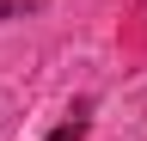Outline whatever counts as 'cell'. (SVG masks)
<instances>
[{
    "instance_id": "1",
    "label": "cell",
    "mask_w": 147,
    "mask_h": 141,
    "mask_svg": "<svg viewBox=\"0 0 147 141\" xmlns=\"http://www.w3.org/2000/svg\"><path fill=\"white\" fill-rule=\"evenodd\" d=\"M49 141H86V117H67V123H61Z\"/></svg>"
},
{
    "instance_id": "2",
    "label": "cell",
    "mask_w": 147,
    "mask_h": 141,
    "mask_svg": "<svg viewBox=\"0 0 147 141\" xmlns=\"http://www.w3.org/2000/svg\"><path fill=\"white\" fill-rule=\"evenodd\" d=\"M31 6H43V0H0V19H12V12H31Z\"/></svg>"
}]
</instances>
